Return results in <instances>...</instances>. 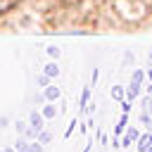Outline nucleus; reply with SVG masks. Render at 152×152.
Masks as SVG:
<instances>
[{
	"instance_id": "obj_24",
	"label": "nucleus",
	"mask_w": 152,
	"mask_h": 152,
	"mask_svg": "<svg viewBox=\"0 0 152 152\" xmlns=\"http://www.w3.org/2000/svg\"><path fill=\"white\" fill-rule=\"evenodd\" d=\"M0 152H2V150H0Z\"/></svg>"
},
{
	"instance_id": "obj_16",
	"label": "nucleus",
	"mask_w": 152,
	"mask_h": 152,
	"mask_svg": "<svg viewBox=\"0 0 152 152\" xmlns=\"http://www.w3.org/2000/svg\"><path fill=\"white\" fill-rule=\"evenodd\" d=\"M74 128H76V119H71V121H69V128L64 131V138H69V135L74 133Z\"/></svg>"
},
{
	"instance_id": "obj_10",
	"label": "nucleus",
	"mask_w": 152,
	"mask_h": 152,
	"mask_svg": "<svg viewBox=\"0 0 152 152\" xmlns=\"http://www.w3.org/2000/svg\"><path fill=\"white\" fill-rule=\"evenodd\" d=\"M40 112H43V116H45V119H55V116H57V109H55V104H52V102H48Z\"/></svg>"
},
{
	"instance_id": "obj_7",
	"label": "nucleus",
	"mask_w": 152,
	"mask_h": 152,
	"mask_svg": "<svg viewBox=\"0 0 152 152\" xmlns=\"http://www.w3.org/2000/svg\"><path fill=\"white\" fill-rule=\"evenodd\" d=\"M14 150L17 152H31V140H26L24 135H19V140L14 142Z\"/></svg>"
},
{
	"instance_id": "obj_11",
	"label": "nucleus",
	"mask_w": 152,
	"mask_h": 152,
	"mask_svg": "<svg viewBox=\"0 0 152 152\" xmlns=\"http://www.w3.org/2000/svg\"><path fill=\"white\" fill-rule=\"evenodd\" d=\"M28 126H31V124H28V121H24V119H17V121H14V128H17V133H19V135H24V133L28 131Z\"/></svg>"
},
{
	"instance_id": "obj_21",
	"label": "nucleus",
	"mask_w": 152,
	"mask_h": 152,
	"mask_svg": "<svg viewBox=\"0 0 152 152\" xmlns=\"http://www.w3.org/2000/svg\"><path fill=\"white\" fill-rule=\"evenodd\" d=\"M7 124H10V121H7L5 116H0V126H7Z\"/></svg>"
},
{
	"instance_id": "obj_23",
	"label": "nucleus",
	"mask_w": 152,
	"mask_h": 152,
	"mask_svg": "<svg viewBox=\"0 0 152 152\" xmlns=\"http://www.w3.org/2000/svg\"><path fill=\"white\" fill-rule=\"evenodd\" d=\"M147 152H152V147H150V150H147Z\"/></svg>"
},
{
	"instance_id": "obj_20",
	"label": "nucleus",
	"mask_w": 152,
	"mask_h": 152,
	"mask_svg": "<svg viewBox=\"0 0 152 152\" xmlns=\"http://www.w3.org/2000/svg\"><path fill=\"white\" fill-rule=\"evenodd\" d=\"M95 83H97V69L93 71V78H90V86H95Z\"/></svg>"
},
{
	"instance_id": "obj_5",
	"label": "nucleus",
	"mask_w": 152,
	"mask_h": 152,
	"mask_svg": "<svg viewBox=\"0 0 152 152\" xmlns=\"http://www.w3.org/2000/svg\"><path fill=\"white\" fill-rule=\"evenodd\" d=\"M43 121H45L43 112H31V114H28V124H31V126H36V128H43Z\"/></svg>"
},
{
	"instance_id": "obj_18",
	"label": "nucleus",
	"mask_w": 152,
	"mask_h": 152,
	"mask_svg": "<svg viewBox=\"0 0 152 152\" xmlns=\"http://www.w3.org/2000/svg\"><path fill=\"white\" fill-rule=\"evenodd\" d=\"M43 150V142H38V140H31V152H40Z\"/></svg>"
},
{
	"instance_id": "obj_15",
	"label": "nucleus",
	"mask_w": 152,
	"mask_h": 152,
	"mask_svg": "<svg viewBox=\"0 0 152 152\" xmlns=\"http://www.w3.org/2000/svg\"><path fill=\"white\" fill-rule=\"evenodd\" d=\"M38 86H40V88H48V86H50V76H48V74H40V76H38Z\"/></svg>"
},
{
	"instance_id": "obj_6",
	"label": "nucleus",
	"mask_w": 152,
	"mask_h": 152,
	"mask_svg": "<svg viewBox=\"0 0 152 152\" xmlns=\"http://www.w3.org/2000/svg\"><path fill=\"white\" fill-rule=\"evenodd\" d=\"M90 88H93V86H86V88H83V93H81V100H78V109H81V112H86V107H88V100H90Z\"/></svg>"
},
{
	"instance_id": "obj_19",
	"label": "nucleus",
	"mask_w": 152,
	"mask_h": 152,
	"mask_svg": "<svg viewBox=\"0 0 152 152\" xmlns=\"http://www.w3.org/2000/svg\"><path fill=\"white\" fill-rule=\"evenodd\" d=\"M112 145H114V150H116V147H121V140H119V135H112Z\"/></svg>"
},
{
	"instance_id": "obj_2",
	"label": "nucleus",
	"mask_w": 152,
	"mask_h": 152,
	"mask_svg": "<svg viewBox=\"0 0 152 152\" xmlns=\"http://www.w3.org/2000/svg\"><path fill=\"white\" fill-rule=\"evenodd\" d=\"M152 147V133H142L138 140H135V150L138 152H147Z\"/></svg>"
},
{
	"instance_id": "obj_9",
	"label": "nucleus",
	"mask_w": 152,
	"mask_h": 152,
	"mask_svg": "<svg viewBox=\"0 0 152 152\" xmlns=\"http://www.w3.org/2000/svg\"><path fill=\"white\" fill-rule=\"evenodd\" d=\"M109 95H112L114 100H119V102H121V100H126V90H124L121 86H112V93H109Z\"/></svg>"
},
{
	"instance_id": "obj_14",
	"label": "nucleus",
	"mask_w": 152,
	"mask_h": 152,
	"mask_svg": "<svg viewBox=\"0 0 152 152\" xmlns=\"http://www.w3.org/2000/svg\"><path fill=\"white\" fill-rule=\"evenodd\" d=\"M52 140V133L50 131H40V135H38V142H43V145H48Z\"/></svg>"
},
{
	"instance_id": "obj_1",
	"label": "nucleus",
	"mask_w": 152,
	"mask_h": 152,
	"mask_svg": "<svg viewBox=\"0 0 152 152\" xmlns=\"http://www.w3.org/2000/svg\"><path fill=\"white\" fill-rule=\"evenodd\" d=\"M138 138H140V131H138V128H133V126H131V128H126V135L121 138V147H131Z\"/></svg>"
},
{
	"instance_id": "obj_4",
	"label": "nucleus",
	"mask_w": 152,
	"mask_h": 152,
	"mask_svg": "<svg viewBox=\"0 0 152 152\" xmlns=\"http://www.w3.org/2000/svg\"><path fill=\"white\" fill-rule=\"evenodd\" d=\"M43 74H48L50 78H57V76H59V64H57L55 59H52V62H48V64L43 66Z\"/></svg>"
},
{
	"instance_id": "obj_13",
	"label": "nucleus",
	"mask_w": 152,
	"mask_h": 152,
	"mask_svg": "<svg viewBox=\"0 0 152 152\" xmlns=\"http://www.w3.org/2000/svg\"><path fill=\"white\" fill-rule=\"evenodd\" d=\"M45 52H48V57H50V59H59V55H62L57 45H48V48H45Z\"/></svg>"
},
{
	"instance_id": "obj_22",
	"label": "nucleus",
	"mask_w": 152,
	"mask_h": 152,
	"mask_svg": "<svg viewBox=\"0 0 152 152\" xmlns=\"http://www.w3.org/2000/svg\"><path fill=\"white\" fill-rule=\"evenodd\" d=\"M2 152H17V150H14V147H5Z\"/></svg>"
},
{
	"instance_id": "obj_3",
	"label": "nucleus",
	"mask_w": 152,
	"mask_h": 152,
	"mask_svg": "<svg viewBox=\"0 0 152 152\" xmlns=\"http://www.w3.org/2000/svg\"><path fill=\"white\" fill-rule=\"evenodd\" d=\"M59 95H62V90H59L57 86H48V88L43 90V97H45L48 102H57V100H59Z\"/></svg>"
},
{
	"instance_id": "obj_12",
	"label": "nucleus",
	"mask_w": 152,
	"mask_h": 152,
	"mask_svg": "<svg viewBox=\"0 0 152 152\" xmlns=\"http://www.w3.org/2000/svg\"><path fill=\"white\" fill-rule=\"evenodd\" d=\"M140 107H142V114H152V97H150V95H145V97H142V102H140Z\"/></svg>"
},
{
	"instance_id": "obj_17",
	"label": "nucleus",
	"mask_w": 152,
	"mask_h": 152,
	"mask_svg": "<svg viewBox=\"0 0 152 152\" xmlns=\"http://www.w3.org/2000/svg\"><path fill=\"white\" fill-rule=\"evenodd\" d=\"M140 121H142L147 128H152V119H150V114H140Z\"/></svg>"
},
{
	"instance_id": "obj_8",
	"label": "nucleus",
	"mask_w": 152,
	"mask_h": 152,
	"mask_svg": "<svg viewBox=\"0 0 152 152\" xmlns=\"http://www.w3.org/2000/svg\"><path fill=\"white\" fill-rule=\"evenodd\" d=\"M126 121H128V119H126V112H124V114H121V119L116 121V126H114L112 135H121V133H124V128H126Z\"/></svg>"
}]
</instances>
